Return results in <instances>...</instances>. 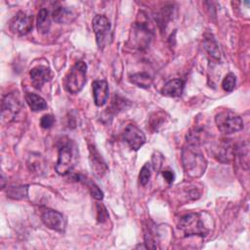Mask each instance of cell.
<instances>
[{
    "label": "cell",
    "instance_id": "cell-1",
    "mask_svg": "<svg viewBox=\"0 0 250 250\" xmlns=\"http://www.w3.org/2000/svg\"><path fill=\"white\" fill-rule=\"evenodd\" d=\"M182 161L186 174L190 178H199L206 170L207 162L199 149V146L188 145L182 151Z\"/></svg>",
    "mask_w": 250,
    "mask_h": 250
},
{
    "label": "cell",
    "instance_id": "cell-2",
    "mask_svg": "<svg viewBox=\"0 0 250 250\" xmlns=\"http://www.w3.org/2000/svg\"><path fill=\"white\" fill-rule=\"evenodd\" d=\"M78 156L77 146L73 141L66 139L62 141L59 146L58 160L55 169L59 175L64 176L68 174L74 167Z\"/></svg>",
    "mask_w": 250,
    "mask_h": 250
},
{
    "label": "cell",
    "instance_id": "cell-3",
    "mask_svg": "<svg viewBox=\"0 0 250 250\" xmlns=\"http://www.w3.org/2000/svg\"><path fill=\"white\" fill-rule=\"evenodd\" d=\"M87 81V64L80 61L75 62L63 78L62 84L65 91L69 94L79 93Z\"/></svg>",
    "mask_w": 250,
    "mask_h": 250
},
{
    "label": "cell",
    "instance_id": "cell-4",
    "mask_svg": "<svg viewBox=\"0 0 250 250\" xmlns=\"http://www.w3.org/2000/svg\"><path fill=\"white\" fill-rule=\"evenodd\" d=\"M215 123L218 129L227 135L240 131L243 128V120L237 113L226 109L215 116Z\"/></svg>",
    "mask_w": 250,
    "mask_h": 250
},
{
    "label": "cell",
    "instance_id": "cell-5",
    "mask_svg": "<svg viewBox=\"0 0 250 250\" xmlns=\"http://www.w3.org/2000/svg\"><path fill=\"white\" fill-rule=\"evenodd\" d=\"M179 229L185 235H200L205 236L208 233L201 217L197 213H188L183 216L178 224Z\"/></svg>",
    "mask_w": 250,
    "mask_h": 250
},
{
    "label": "cell",
    "instance_id": "cell-6",
    "mask_svg": "<svg viewBox=\"0 0 250 250\" xmlns=\"http://www.w3.org/2000/svg\"><path fill=\"white\" fill-rule=\"evenodd\" d=\"M22 107V103L18 92L7 94L1 104V117L5 122H11L19 114Z\"/></svg>",
    "mask_w": 250,
    "mask_h": 250
},
{
    "label": "cell",
    "instance_id": "cell-7",
    "mask_svg": "<svg viewBox=\"0 0 250 250\" xmlns=\"http://www.w3.org/2000/svg\"><path fill=\"white\" fill-rule=\"evenodd\" d=\"M96 41L100 49H104L109 41L110 22L104 15H96L92 21Z\"/></svg>",
    "mask_w": 250,
    "mask_h": 250
},
{
    "label": "cell",
    "instance_id": "cell-8",
    "mask_svg": "<svg viewBox=\"0 0 250 250\" xmlns=\"http://www.w3.org/2000/svg\"><path fill=\"white\" fill-rule=\"evenodd\" d=\"M151 39H152V31L149 28L146 21H141L134 24L131 40L133 41V45L136 48L140 50L146 49L149 46Z\"/></svg>",
    "mask_w": 250,
    "mask_h": 250
},
{
    "label": "cell",
    "instance_id": "cell-9",
    "mask_svg": "<svg viewBox=\"0 0 250 250\" xmlns=\"http://www.w3.org/2000/svg\"><path fill=\"white\" fill-rule=\"evenodd\" d=\"M41 220L43 224L56 231L63 232L66 228V220L65 217L55 210L52 209H44L41 213Z\"/></svg>",
    "mask_w": 250,
    "mask_h": 250
},
{
    "label": "cell",
    "instance_id": "cell-10",
    "mask_svg": "<svg viewBox=\"0 0 250 250\" xmlns=\"http://www.w3.org/2000/svg\"><path fill=\"white\" fill-rule=\"evenodd\" d=\"M122 139L133 150H138L146 143L144 132L135 124H128L122 133Z\"/></svg>",
    "mask_w": 250,
    "mask_h": 250
},
{
    "label": "cell",
    "instance_id": "cell-11",
    "mask_svg": "<svg viewBox=\"0 0 250 250\" xmlns=\"http://www.w3.org/2000/svg\"><path fill=\"white\" fill-rule=\"evenodd\" d=\"M9 28L14 34L24 35L32 28V17L20 11L10 21Z\"/></svg>",
    "mask_w": 250,
    "mask_h": 250
},
{
    "label": "cell",
    "instance_id": "cell-12",
    "mask_svg": "<svg viewBox=\"0 0 250 250\" xmlns=\"http://www.w3.org/2000/svg\"><path fill=\"white\" fill-rule=\"evenodd\" d=\"M89 162L91 170L93 171L95 176L101 178L106 173V163L104 162V158L102 157L96 146L93 145H89Z\"/></svg>",
    "mask_w": 250,
    "mask_h": 250
},
{
    "label": "cell",
    "instance_id": "cell-13",
    "mask_svg": "<svg viewBox=\"0 0 250 250\" xmlns=\"http://www.w3.org/2000/svg\"><path fill=\"white\" fill-rule=\"evenodd\" d=\"M32 85L36 89H40L51 78V70L45 65H37L29 71Z\"/></svg>",
    "mask_w": 250,
    "mask_h": 250
},
{
    "label": "cell",
    "instance_id": "cell-14",
    "mask_svg": "<svg viewBox=\"0 0 250 250\" xmlns=\"http://www.w3.org/2000/svg\"><path fill=\"white\" fill-rule=\"evenodd\" d=\"M93 86V97L94 102L97 106H103L108 99V85L104 79L95 80L92 84Z\"/></svg>",
    "mask_w": 250,
    "mask_h": 250
},
{
    "label": "cell",
    "instance_id": "cell-15",
    "mask_svg": "<svg viewBox=\"0 0 250 250\" xmlns=\"http://www.w3.org/2000/svg\"><path fill=\"white\" fill-rule=\"evenodd\" d=\"M183 91H184V81L176 78L166 82L161 90V93L166 97L176 98V97H180L183 94Z\"/></svg>",
    "mask_w": 250,
    "mask_h": 250
},
{
    "label": "cell",
    "instance_id": "cell-16",
    "mask_svg": "<svg viewBox=\"0 0 250 250\" xmlns=\"http://www.w3.org/2000/svg\"><path fill=\"white\" fill-rule=\"evenodd\" d=\"M75 14L72 10L66 7H57L52 12V19L59 23H70L75 19Z\"/></svg>",
    "mask_w": 250,
    "mask_h": 250
},
{
    "label": "cell",
    "instance_id": "cell-17",
    "mask_svg": "<svg viewBox=\"0 0 250 250\" xmlns=\"http://www.w3.org/2000/svg\"><path fill=\"white\" fill-rule=\"evenodd\" d=\"M24 99L32 111H41L47 107L46 101L34 93H25Z\"/></svg>",
    "mask_w": 250,
    "mask_h": 250
},
{
    "label": "cell",
    "instance_id": "cell-18",
    "mask_svg": "<svg viewBox=\"0 0 250 250\" xmlns=\"http://www.w3.org/2000/svg\"><path fill=\"white\" fill-rule=\"evenodd\" d=\"M51 19L49 11L45 8L39 10L37 14V29L40 33H47L50 30Z\"/></svg>",
    "mask_w": 250,
    "mask_h": 250
},
{
    "label": "cell",
    "instance_id": "cell-19",
    "mask_svg": "<svg viewBox=\"0 0 250 250\" xmlns=\"http://www.w3.org/2000/svg\"><path fill=\"white\" fill-rule=\"evenodd\" d=\"M27 186H9L6 189L7 197L12 199H22L27 196Z\"/></svg>",
    "mask_w": 250,
    "mask_h": 250
},
{
    "label": "cell",
    "instance_id": "cell-20",
    "mask_svg": "<svg viewBox=\"0 0 250 250\" xmlns=\"http://www.w3.org/2000/svg\"><path fill=\"white\" fill-rule=\"evenodd\" d=\"M130 81L141 88H148L152 83V78L146 72L135 73L130 76Z\"/></svg>",
    "mask_w": 250,
    "mask_h": 250
},
{
    "label": "cell",
    "instance_id": "cell-21",
    "mask_svg": "<svg viewBox=\"0 0 250 250\" xmlns=\"http://www.w3.org/2000/svg\"><path fill=\"white\" fill-rule=\"evenodd\" d=\"M77 180H78L79 182H82L83 184H85V185L87 186V188H88V189H89L91 195H92L95 199H97V200H102V199L104 198V192L101 190V188H100L95 183H93L92 181L86 179L85 177H83V176H81V175L77 176Z\"/></svg>",
    "mask_w": 250,
    "mask_h": 250
},
{
    "label": "cell",
    "instance_id": "cell-22",
    "mask_svg": "<svg viewBox=\"0 0 250 250\" xmlns=\"http://www.w3.org/2000/svg\"><path fill=\"white\" fill-rule=\"evenodd\" d=\"M204 46H205V50L208 53V56L212 59V60H216L219 61L221 58V53L218 47V44L216 43V41L209 37V38H205L204 40Z\"/></svg>",
    "mask_w": 250,
    "mask_h": 250
},
{
    "label": "cell",
    "instance_id": "cell-23",
    "mask_svg": "<svg viewBox=\"0 0 250 250\" xmlns=\"http://www.w3.org/2000/svg\"><path fill=\"white\" fill-rule=\"evenodd\" d=\"M27 165L30 170H32L36 173H40V172H43L45 163L42 159V156L37 153V154H35V156L33 154H32V156H29Z\"/></svg>",
    "mask_w": 250,
    "mask_h": 250
},
{
    "label": "cell",
    "instance_id": "cell-24",
    "mask_svg": "<svg viewBox=\"0 0 250 250\" xmlns=\"http://www.w3.org/2000/svg\"><path fill=\"white\" fill-rule=\"evenodd\" d=\"M151 165L150 163H146L141 171H140V174H139V182L142 186H146L148 182H149V179L151 177Z\"/></svg>",
    "mask_w": 250,
    "mask_h": 250
},
{
    "label": "cell",
    "instance_id": "cell-25",
    "mask_svg": "<svg viewBox=\"0 0 250 250\" xmlns=\"http://www.w3.org/2000/svg\"><path fill=\"white\" fill-rule=\"evenodd\" d=\"M236 84V77L232 73H228L222 82V87L226 92H231Z\"/></svg>",
    "mask_w": 250,
    "mask_h": 250
},
{
    "label": "cell",
    "instance_id": "cell-26",
    "mask_svg": "<svg viewBox=\"0 0 250 250\" xmlns=\"http://www.w3.org/2000/svg\"><path fill=\"white\" fill-rule=\"evenodd\" d=\"M55 123V117L52 114H45L40 119V126L44 129H50Z\"/></svg>",
    "mask_w": 250,
    "mask_h": 250
},
{
    "label": "cell",
    "instance_id": "cell-27",
    "mask_svg": "<svg viewBox=\"0 0 250 250\" xmlns=\"http://www.w3.org/2000/svg\"><path fill=\"white\" fill-rule=\"evenodd\" d=\"M108 218L106 209L103 204H97V220L100 223H104Z\"/></svg>",
    "mask_w": 250,
    "mask_h": 250
},
{
    "label": "cell",
    "instance_id": "cell-28",
    "mask_svg": "<svg viewBox=\"0 0 250 250\" xmlns=\"http://www.w3.org/2000/svg\"><path fill=\"white\" fill-rule=\"evenodd\" d=\"M125 104H126V102H125L123 99H120V98H118V97H115V98L112 100L110 110H114L115 112H118L119 110H121L122 108H124Z\"/></svg>",
    "mask_w": 250,
    "mask_h": 250
},
{
    "label": "cell",
    "instance_id": "cell-29",
    "mask_svg": "<svg viewBox=\"0 0 250 250\" xmlns=\"http://www.w3.org/2000/svg\"><path fill=\"white\" fill-rule=\"evenodd\" d=\"M162 176L164 178V180L168 183V184H172L175 180V174L173 171L171 170H165L162 172Z\"/></svg>",
    "mask_w": 250,
    "mask_h": 250
}]
</instances>
